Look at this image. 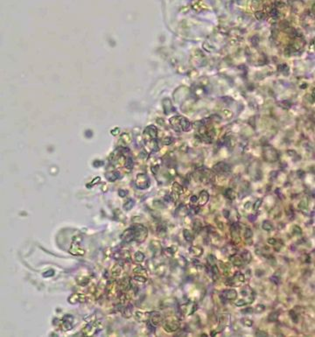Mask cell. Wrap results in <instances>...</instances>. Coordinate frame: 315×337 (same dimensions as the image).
Instances as JSON below:
<instances>
[{"instance_id": "277c9868", "label": "cell", "mask_w": 315, "mask_h": 337, "mask_svg": "<svg viewBox=\"0 0 315 337\" xmlns=\"http://www.w3.org/2000/svg\"><path fill=\"white\" fill-rule=\"evenodd\" d=\"M75 318L71 314H65L59 322V326L63 331H69L74 327Z\"/></svg>"}, {"instance_id": "1f68e13d", "label": "cell", "mask_w": 315, "mask_h": 337, "mask_svg": "<svg viewBox=\"0 0 315 337\" xmlns=\"http://www.w3.org/2000/svg\"><path fill=\"white\" fill-rule=\"evenodd\" d=\"M224 195H225L228 199H229V200H231V201L235 200L236 197V192L234 191V189H232V188H227V189L225 190V192H224Z\"/></svg>"}, {"instance_id": "d6986e66", "label": "cell", "mask_w": 315, "mask_h": 337, "mask_svg": "<svg viewBox=\"0 0 315 337\" xmlns=\"http://www.w3.org/2000/svg\"><path fill=\"white\" fill-rule=\"evenodd\" d=\"M243 237L246 241L247 244H249V245L252 244V237H253V231L250 228L247 227L245 230H244V232H243Z\"/></svg>"}, {"instance_id": "3957f363", "label": "cell", "mask_w": 315, "mask_h": 337, "mask_svg": "<svg viewBox=\"0 0 315 337\" xmlns=\"http://www.w3.org/2000/svg\"><path fill=\"white\" fill-rule=\"evenodd\" d=\"M135 184H136V187L138 189H141V190L147 189L151 186L150 179L144 173H139V174L137 175L136 180H135Z\"/></svg>"}, {"instance_id": "f6af8a7d", "label": "cell", "mask_w": 315, "mask_h": 337, "mask_svg": "<svg viewBox=\"0 0 315 337\" xmlns=\"http://www.w3.org/2000/svg\"><path fill=\"white\" fill-rule=\"evenodd\" d=\"M262 203H263V200L262 199H257L256 201H255V203L253 204V210L254 211H258L259 210V208H260V207L262 206Z\"/></svg>"}, {"instance_id": "83f0119b", "label": "cell", "mask_w": 315, "mask_h": 337, "mask_svg": "<svg viewBox=\"0 0 315 337\" xmlns=\"http://www.w3.org/2000/svg\"><path fill=\"white\" fill-rule=\"evenodd\" d=\"M232 279H233L235 284H236V282H237V283H243L245 281V275L243 274L240 272H237L235 273V275H234V277Z\"/></svg>"}, {"instance_id": "6da1fadb", "label": "cell", "mask_w": 315, "mask_h": 337, "mask_svg": "<svg viewBox=\"0 0 315 337\" xmlns=\"http://www.w3.org/2000/svg\"><path fill=\"white\" fill-rule=\"evenodd\" d=\"M134 230V241L137 243H143L148 237V230L147 228L140 223H136L132 225Z\"/></svg>"}, {"instance_id": "681fc988", "label": "cell", "mask_w": 315, "mask_h": 337, "mask_svg": "<svg viewBox=\"0 0 315 337\" xmlns=\"http://www.w3.org/2000/svg\"><path fill=\"white\" fill-rule=\"evenodd\" d=\"M283 245H284V243L282 242V240L281 239H277V242H276V244L273 246H274V249H275L276 251H279L280 249L283 247Z\"/></svg>"}, {"instance_id": "9f6ffc18", "label": "cell", "mask_w": 315, "mask_h": 337, "mask_svg": "<svg viewBox=\"0 0 315 337\" xmlns=\"http://www.w3.org/2000/svg\"><path fill=\"white\" fill-rule=\"evenodd\" d=\"M118 195L121 198H124L127 195V191H125L124 189H119L118 190Z\"/></svg>"}, {"instance_id": "f546056e", "label": "cell", "mask_w": 315, "mask_h": 337, "mask_svg": "<svg viewBox=\"0 0 315 337\" xmlns=\"http://www.w3.org/2000/svg\"><path fill=\"white\" fill-rule=\"evenodd\" d=\"M119 178V173L117 172H109V173H106V179L110 181L114 182Z\"/></svg>"}, {"instance_id": "2e32d148", "label": "cell", "mask_w": 315, "mask_h": 337, "mask_svg": "<svg viewBox=\"0 0 315 337\" xmlns=\"http://www.w3.org/2000/svg\"><path fill=\"white\" fill-rule=\"evenodd\" d=\"M161 321H162V317H161V314L160 313L151 312V318H150L148 322H150L152 326H154L156 327L160 325V323Z\"/></svg>"}, {"instance_id": "680465c9", "label": "cell", "mask_w": 315, "mask_h": 337, "mask_svg": "<svg viewBox=\"0 0 315 337\" xmlns=\"http://www.w3.org/2000/svg\"><path fill=\"white\" fill-rule=\"evenodd\" d=\"M222 214H223V216H224L225 218L229 219V216H230V211H229V209H223V210H222Z\"/></svg>"}, {"instance_id": "484cf974", "label": "cell", "mask_w": 315, "mask_h": 337, "mask_svg": "<svg viewBox=\"0 0 315 337\" xmlns=\"http://www.w3.org/2000/svg\"><path fill=\"white\" fill-rule=\"evenodd\" d=\"M172 191L174 192V193H176V194H179V195H181V194L184 193V188H183V187H182L180 184H179L178 182H174V184H173V186H172Z\"/></svg>"}, {"instance_id": "03108f58", "label": "cell", "mask_w": 315, "mask_h": 337, "mask_svg": "<svg viewBox=\"0 0 315 337\" xmlns=\"http://www.w3.org/2000/svg\"><path fill=\"white\" fill-rule=\"evenodd\" d=\"M216 334H217V332H215V331H214V332H211V335L213 336H215V335H216Z\"/></svg>"}, {"instance_id": "bcb514c9", "label": "cell", "mask_w": 315, "mask_h": 337, "mask_svg": "<svg viewBox=\"0 0 315 337\" xmlns=\"http://www.w3.org/2000/svg\"><path fill=\"white\" fill-rule=\"evenodd\" d=\"M292 233L296 236H301L303 231H302V229L298 225H294L292 227Z\"/></svg>"}, {"instance_id": "11a10c76", "label": "cell", "mask_w": 315, "mask_h": 337, "mask_svg": "<svg viewBox=\"0 0 315 337\" xmlns=\"http://www.w3.org/2000/svg\"><path fill=\"white\" fill-rule=\"evenodd\" d=\"M235 305H236V306H244L247 305V302H246L245 299H239V300L236 301Z\"/></svg>"}, {"instance_id": "f5cc1de1", "label": "cell", "mask_w": 315, "mask_h": 337, "mask_svg": "<svg viewBox=\"0 0 315 337\" xmlns=\"http://www.w3.org/2000/svg\"><path fill=\"white\" fill-rule=\"evenodd\" d=\"M255 335H256V336H264V337H265V336H268V333L265 332V331H263V330L258 329V330L256 331Z\"/></svg>"}, {"instance_id": "ffe728a7", "label": "cell", "mask_w": 315, "mask_h": 337, "mask_svg": "<svg viewBox=\"0 0 315 337\" xmlns=\"http://www.w3.org/2000/svg\"><path fill=\"white\" fill-rule=\"evenodd\" d=\"M189 253L194 257H201L203 254V249L200 246H191L189 248Z\"/></svg>"}, {"instance_id": "9c48e42d", "label": "cell", "mask_w": 315, "mask_h": 337, "mask_svg": "<svg viewBox=\"0 0 315 337\" xmlns=\"http://www.w3.org/2000/svg\"><path fill=\"white\" fill-rule=\"evenodd\" d=\"M120 292L117 285V282L110 281L107 285V294L109 299H114L116 297V294Z\"/></svg>"}, {"instance_id": "cb8c5ba5", "label": "cell", "mask_w": 315, "mask_h": 337, "mask_svg": "<svg viewBox=\"0 0 315 337\" xmlns=\"http://www.w3.org/2000/svg\"><path fill=\"white\" fill-rule=\"evenodd\" d=\"M132 305L131 304H129L127 305V306H125L124 308H123V311H122V314L124 318L128 319V318H130L132 316Z\"/></svg>"}, {"instance_id": "8d00e7d4", "label": "cell", "mask_w": 315, "mask_h": 337, "mask_svg": "<svg viewBox=\"0 0 315 337\" xmlns=\"http://www.w3.org/2000/svg\"><path fill=\"white\" fill-rule=\"evenodd\" d=\"M144 258H145V256H144V254L143 252H141V251H137V252L135 253V255H134V259H135V261L137 262V263H142V262H144Z\"/></svg>"}, {"instance_id": "5b68a950", "label": "cell", "mask_w": 315, "mask_h": 337, "mask_svg": "<svg viewBox=\"0 0 315 337\" xmlns=\"http://www.w3.org/2000/svg\"><path fill=\"white\" fill-rule=\"evenodd\" d=\"M99 326H100V323L98 321H95V320L89 321V323L82 330L83 335H88V336L94 335L95 334H96V332L101 330V327Z\"/></svg>"}, {"instance_id": "ab89813d", "label": "cell", "mask_w": 315, "mask_h": 337, "mask_svg": "<svg viewBox=\"0 0 315 337\" xmlns=\"http://www.w3.org/2000/svg\"><path fill=\"white\" fill-rule=\"evenodd\" d=\"M220 272H222L224 275H227V274H229V265H227V264H224V263H220Z\"/></svg>"}, {"instance_id": "7dc6e473", "label": "cell", "mask_w": 315, "mask_h": 337, "mask_svg": "<svg viewBox=\"0 0 315 337\" xmlns=\"http://www.w3.org/2000/svg\"><path fill=\"white\" fill-rule=\"evenodd\" d=\"M208 264L209 266L215 265L216 264V258L214 255H212V254L208 255Z\"/></svg>"}, {"instance_id": "7c38bea8", "label": "cell", "mask_w": 315, "mask_h": 337, "mask_svg": "<svg viewBox=\"0 0 315 337\" xmlns=\"http://www.w3.org/2000/svg\"><path fill=\"white\" fill-rule=\"evenodd\" d=\"M237 292L235 289H227L222 292L221 297L225 300H235L237 298Z\"/></svg>"}, {"instance_id": "d4e9b609", "label": "cell", "mask_w": 315, "mask_h": 337, "mask_svg": "<svg viewBox=\"0 0 315 337\" xmlns=\"http://www.w3.org/2000/svg\"><path fill=\"white\" fill-rule=\"evenodd\" d=\"M241 257H242V258H243V262H244L245 264H249V263H250L251 260H252V255H251V253H250L249 251H247V250H244V251L241 253Z\"/></svg>"}, {"instance_id": "4fadbf2b", "label": "cell", "mask_w": 315, "mask_h": 337, "mask_svg": "<svg viewBox=\"0 0 315 337\" xmlns=\"http://www.w3.org/2000/svg\"><path fill=\"white\" fill-rule=\"evenodd\" d=\"M150 248L152 251L153 254L155 256H160L163 252V248L160 241L158 240H152L150 243Z\"/></svg>"}, {"instance_id": "4dcf8cb0", "label": "cell", "mask_w": 315, "mask_h": 337, "mask_svg": "<svg viewBox=\"0 0 315 337\" xmlns=\"http://www.w3.org/2000/svg\"><path fill=\"white\" fill-rule=\"evenodd\" d=\"M135 206V201L132 200V199H129L128 201H126L123 206V210L125 211H130L133 208V207Z\"/></svg>"}, {"instance_id": "7a4b0ae2", "label": "cell", "mask_w": 315, "mask_h": 337, "mask_svg": "<svg viewBox=\"0 0 315 337\" xmlns=\"http://www.w3.org/2000/svg\"><path fill=\"white\" fill-rule=\"evenodd\" d=\"M82 241V237L77 236V237H75L74 239H73V243L71 244V247L69 248L68 250V252L74 256H82L85 254V250L81 248V246L79 245L80 244V242Z\"/></svg>"}, {"instance_id": "f907efd6", "label": "cell", "mask_w": 315, "mask_h": 337, "mask_svg": "<svg viewBox=\"0 0 315 337\" xmlns=\"http://www.w3.org/2000/svg\"><path fill=\"white\" fill-rule=\"evenodd\" d=\"M166 272V265H158V267H156V272L157 274H163L165 273Z\"/></svg>"}, {"instance_id": "603a6c76", "label": "cell", "mask_w": 315, "mask_h": 337, "mask_svg": "<svg viewBox=\"0 0 315 337\" xmlns=\"http://www.w3.org/2000/svg\"><path fill=\"white\" fill-rule=\"evenodd\" d=\"M202 229H203V225H202L201 221L200 220H197V219L194 220V222H193V230H194L195 233L199 234V233L201 232Z\"/></svg>"}, {"instance_id": "db71d44e", "label": "cell", "mask_w": 315, "mask_h": 337, "mask_svg": "<svg viewBox=\"0 0 315 337\" xmlns=\"http://www.w3.org/2000/svg\"><path fill=\"white\" fill-rule=\"evenodd\" d=\"M54 274V270H48V271H47V272H45L43 273V277L44 278H50V277H53Z\"/></svg>"}, {"instance_id": "60d3db41", "label": "cell", "mask_w": 315, "mask_h": 337, "mask_svg": "<svg viewBox=\"0 0 315 337\" xmlns=\"http://www.w3.org/2000/svg\"><path fill=\"white\" fill-rule=\"evenodd\" d=\"M158 235H159L160 237H164L167 236V228L163 225H160L158 227Z\"/></svg>"}, {"instance_id": "7402d4cb", "label": "cell", "mask_w": 315, "mask_h": 337, "mask_svg": "<svg viewBox=\"0 0 315 337\" xmlns=\"http://www.w3.org/2000/svg\"><path fill=\"white\" fill-rule=\"evenodd\" d=\"M229 316L228 314H222L219 320V328H222V329L225 328L229 324Z\"/></svg>"}, {"instance_id": "4316f807", "label": "cell", "mask_w": 315, "mask_h": 337, "mask_svg": "<svg viewBox=\"0 0 315 337\" xmlns=\"http://www.w3.org/2000/svg\"><path fill=\"white\" fill-rule=\"evenodd\" d=\"M211 267H212V278H213V280L214 281H217L220 279V276H221L220 269L215 265L211 266Z\"/></svg>"}, {"instance_id": "74e56055", "label": "cell", "mask_w": 315, "mask_h": 337, "mask_svg": "<svg viewBox=\"0 0 315 337\" xmlns=\"http://www.w3.org/2000/svg\"><path fill=\"white\" fill-rule=\"evenodd\" d=\"M76 282L79 285H82V286H85L88 285V283L89 282V279L87 278V277H80V278H77L76 279Z\"/></svg>"}, {"instance_id": "ee69618b", "label": "cell", "mask_w": 315, "mask_h": 337, "mask_svg": "<svg viewBox=\"0 0 315 337\" xmlns=\"http://www.w3.org/2000/svg\"><path fill=\"white\" fill-rule=\"evenodd\" d=\"M133 279L136 280V281H137V282H139V283H145V282L147 281V277L143 276V275H137V274H136V275L133 277Z\"/></svg>"}, {"instance_id": "816d5d0a", "label": "cell", "mask_w": 315, "mask_h": 337, "mask_svg": "<svg viewBox=\"0 0 315 337\" xmlns=\"http://www.w3.org/2000/svg\"><path fill=\"white\" fill-rule=\"evenodd\" d=\"M178 264H179V265L181 266V267H186V266H187V260L185 259L184 257L180 256V257H179V258H178Z\"/></svg>"}, {"instance_id": "91938a15", "label": "cell", "mask_w": 315, "mask_h": 337, "mask_svg": "<svg viewBox=\"0 0 315 337\" xmlns=\"http://www.w3.org/2000/svg\"><path fill=\"white\" fill-rule=\"evenodd\" d=\"M242 313H253L254 312V309L252 308V307H248V308H245V309H243V310H242L241 311Z\"/></svg>"}, {"instance_id": "e7e4bbea", "label": "cell", "mask_w": 315, "mask_h": 337, "mask_svg": "<svg viewBox=\"0 0 315 337\" xmlns=\"http://www.w3.org/2000/svg\"><path fill=\"white\" fill-rule=\"evenodd\" d=\"M216 223H217V226H218V228H219V229H221V230H223V224H222V221H216Z\"/></svg>"}, {"instance_id": "8992f818", "label": "cell", "mask_w": 315, "mask_h": 337, "mask_svg": "<svg viewBox=\"0 0 315 337\" xmlns=\"http://www.w3.org/2000/svg\"><path fill=\"white\" fill-rule=\"evenodd\" d=\"M263 155H264L265 160H267L268 162H275L278 159V154H277V151L271 147L264 148Z\"/></svg>"}, {"instance_id": "ba28073f", "label": "cell", "mask_w": 315, "mask_h": 337, "mask_svg": "<svg viewBox=\"0 0 315 337\" xmlns=\"http://www.w3.org/2000/svg\"><path fill=\"white\" fill-rule=\"evenodd\" d=\"M230 235L234 244H238L241 241L240 237V226L237 222H234L230 226Z\"/></svg>"}, {"instance_id": "44dd1931", "label": "cell", "mask_w": 315, "mask_h": 337, "mask_svg": "<svg viewBox=\"0 0 315 337\" xmlns=\"http://www.w3.org/2000/svg\"><path fill=\"white\" fill-rule=\"evenodd\" d=\"M178 251V247L176 245H172L171 247H168V248H166L165 250H163V253L168 257V258H172Z\"/></svg>"}, {"instance_id": "003e7915", "label": "cell", "mask_w": 315, "mask_h": 337, "mask_svg": "<svg viewBox=\"0 0 315 337\" xmlns=\"http://www.w3.org/2000/svg\"><path fill=\"white\" fill-rule=\"evenodd\" d=\"M201 336H208L207 334H201Z\"/></svg>"}, {"instance_id": "d6a6232c", "label": "cell", "mask_w": 315, "mask_h": 337, "mask_svg": "<svg viewBox=\"0 0 315 337\" xmlns=\"http://www.w3.org/2000/svg\"><path fill=\"white\" fill-rule=\"evenodd\" d=\"M122 273V266L120 265H115L113 268H112V271H111V274L114 278H117L121 275Z\"/></svg>"}, {"instance_id": "5bb4252c", "label": "cell", "mask_w": 315, "mask_h": 337, "mask_svg": "<svg viewBox=\"0 0 315 337\" xmlns=\"http://www.w3.org/2000/svg\"><path fill=\"white\" fill-rule=\"evenodd\" d=\"M151 315V312H141L137 311L135 313V319L139 322H148Z\"/></svg>"}, {"instance_id": "f1b7e54d", "label": "cell", "mask_w": 315, "mask_h": 337, "mask_svg": "<svg viewBox=\"0 0 315 337\" xmlns=\"http://www.w3.org/2000/svg\"><path fill=\"white\" fill-rule=\"evenodd\" d=\"M262 229L267 232H270L273 230V224L269 220H264L262 223Z\"/></svg>"}, {"instance_id": "836d02e7", "label": "cell", "mask_w": 315, "mask_h": 337, "mask_svg": "<svg viewBox=\"0 0 315 337\" xmlns=\"http://www.w3.org/2000/svg\"><path fill=\"white\" fill-rule=\"evenodd\" d=\"M183 237H184V238H185V240L187 241V242H192L193 240H194V236H193V234L191 233V231L190 230H187V229H185L184 230H183Z\"/></svg>"}, {"instance_id": "e575fe53", "label": "cell", "mask_w": 315, "mask_h": 337, "mask_svg": "<svg viewBox=\"0 0 315 337\" xmlns=\"http://www.w3.org/2000/svg\"><path fill=\"white\" fill-rule=\"evenodd\" d=\"M133 272L137 275H143V276H145L147 277V271L146 269H144V267L142 266H137L136 267L134 270H133Z\"/></svg>"}, {"instance_id": "9a60e30c", "label": "cell", "mask_w": 315, "mask_h": 337, "mask_svg": "<svg viewBox=\"0 0 315 337\" xmlns=\"http://www.w3.org/2000/svg\"><path fill=\"white\" fill-rule=\"evenodd\" d=\"M209 201V194L207 190H202L200 192V194H199V197H198V205L200 207H202L204 205H206L208 203V201Z\"/></svg>"}, {"instance_id": "c3c4849f", "label": "cell", "mask_w": 315, "mask_h": 337, "mask_svg": "<svg viewBox=\"0 0 315 337\" xmlns=\"http://www.w3.org/2000/svg\"><path fill=\"white\" fill-rule=\"evenodd\" d=\"M265 310V306L263 305V304H258L256 306L255 309H254V312L256 313H262L263 311Z\"/></svg>"}, {"instance_id": "52a82bcc", "label": "cell", "mask_w": 315, "mask_h": 337, "mask_svg": "<svg viewBox=\"0 0 315 337\" xmlns=\"http://www.w3.org/2000/svg\"><path fill=\"white\" fill-rule=\"evenodd\" d=\"M68 302L70 304H76V303H85V302H88L89 300V297L83 293H74V294H71L68 299Z\"/></svg>"}, {"instance_id": "ac0fdd59", "label": "cell", "mask_w": 315, "mask_h": 337, "mask_svg": "<svg viewBox=\"0 0 315 337\" xmlns=\"http://www.w3.org/2000/svg\"><path fill=\"white\" fill-rule=\"evenodd\" d=\"M214 170L218 172V173H228L230 171V167L229 165H227L226 163L224 162H219L217 163L215 166H214Z\"/></svg>"}, {"instance_id": "30bf717a", "label": "cell", "mask_w": 315, "mask_h": 337, "mask_svg": "<svg viewBox=\"0 0 315 337\" xmlns=\"http://www.w3.org/2000/svg\"><path fill=\"white\" fill-rule=\"evenodd\" d=\"M163 327L166 332L167 333H174L176 332L180 328V322L178 320H171V321H167L164 323Z\"/></svg>"}, {"instance_id": "d590c367", "label": "cell", "mask_w": 315, "mask_h": 337, "mask_svg": "<svg viewBox=\"0 0 315 337\" xmlns=\"http://www.w3.org/2000/svg\"><path fill=\"white\" fill-rule=\"evenodd\" d=\"M298 207V208H299L300 210H302V211H304V212L306 211V210L308 209V201H307V200H306V199H302V200L299 201Z\"/></svg>"}, {"instance_id": "7bdbcfd3", "label": "cell", "mask_w": 315, "mask_h": 337, "mask_svg": "<svg viewBox=\"0 0 315 337\" xmlns=\"http://www.w3.org/2000/svg\"><path fill=\"white\" fill-rule=\"evenodd\" d=\"M241 322L243 325H244L245 327H250L253 326V320L249 319V318H243L241 319Z\"/></svg>"}, {"instance_id": "6f0895ef", "label": "cell", "mask_w": 315, "mask_h": 337, "mask_svg": "<svg viewBox=\"0 0 315 337\" xmlns=\"http://www.w3.org/2000/svg\"><path fill=\"white\" fill-rule=\"evenodd\" d=\"M276 242H277V239L274 238V237H270V238L267 239V244H270V245H272V246L276 244Z\"/></svg>"}, {"instance_id": "be15d7a7", "label": "cell", "mask_w": 315, "mask_h": 337, "mask_svg": "<svg viewBox=\"0 0 315 337\" xmlns=\"http://www.w3.org/2000/svg\"><path fill=\"white\" fill-rule=\"evenodd\" d=\"M248 219H249V221H254L256 219V216L255 214H250L249 216H248Z\"/></svg>"}, {"instance_id": "e0dca14e", "label": "cell", "mask_w": 315, "mask_h": 337, "mask_svg": "<svg viewBox=\"0 0 315 337\" xmlns=\"http://www.w3.org/2000/svg\"><path fill=\"white\" fill-rule=\"evenodd\" d=\"M229 259H230V262L232 263V265L236 266V267H242L244 265V262H243L241 255H238L236 253H234L231 256H229Z\"/></svg>"}, {"instance_id": "94428289", "label": "cell", "mask_w": 315, "mask_h": 337, "mask_svg": "<svg viewBox=\"0 0 315 337\" xmlns=\"http://www.w3.org/2000/svg\"><path fill=\"white\" fill-rule=\"evenodd\" d=\"M190 201H191V203H197V201H198V196H196V195H192L191 196V198H190Z\"/></svg>"}, {"instance_id": "b9f144b4", "label": "cell", "mask_w": 315, "mask_h": 337, "mask_svg": "<svg viewBox=\"0 0 315 337\" xmlns=\"http://www.w3.org/2000/svg\"><path fill=\"white\" fill-rule=\"evenodd\" d=\"M289 314H290V317H291V320H292L294 323H298V313L295 312V310H294V309L290 310V311H289Z\"/></svg>"}, {"instance_id": "8fae6325", "label": "cell", "mask_w": 315, "mask_h": 337, "mask_svg": "<svg viewBox=\"0 0 315 337\" xmlns=\"http://www.w3.org/2000/svg\"><path fill=\"white\" fill-rule=\"evenodd\" d=\"M121 239L123 240V243H126V244H129L134 241V230L132 226L123 232V234L121 235Z\"/></svg>"}, {"instance_id": "6125c7cd", "label": "cell", "mask_w": 315, "mask_h": 337, "mask_svg": "<svg viewBox=\"0 0 315 337\" xmlns=\"http://www.w3.org/2000/svg\"><path fill=\"white\" fill-rule=\"evenodd\" d=\"M250 207H251V202H250V201H247V202L244 204V209H245V210H249Z\"/></svg>"}, {"instance_id": "f35d334b", "label": "cell", "mask_w": 315, "mask_h": 337, "mask_svg": "<svg viewBox=\"0 0 315 337\" xmlns=\"http://www.w3.org/2000/svg\"><path fill=\"white\" fill-rule=\"evenodd\" d=\"M278 317H279V312H277V311H274L272 313H270L268 316V320L270 322H276L277 320H278Z\"/></svg>"}]
</instances>
